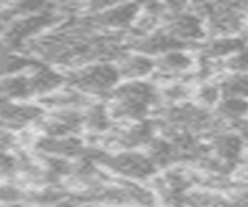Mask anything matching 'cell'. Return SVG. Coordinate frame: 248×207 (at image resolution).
Returning <instances> with one entry per match:
<instances>
[{
  "label": "cell",
  "instance_id": "cb8c5ba5",
  "mask_svg": "<svg viewBox=\"0 0 248 207\" xmlns=\"http://www.w3.org/2000/svg\"><path fill=\"white\" fill-rule=\"evenodd\" d=\"M223 69L230 73H245L247 70V50L237 52L223 59Z\"/></svg>",
  "mask_w": 248,
  "mask_h": 207
},
{
  "label": "cell",
  "instance_id": "83f0119b",
  "mask_svg": "<svg viewBox=\"0 0 248 207\" xmlns=\"http://www.w3.org/2000/svg\"><path fill=\"white\" fill-rule=\"evenodd\" d=\"M3 103V100H0V104H2Z\"/></svg>",
  "mask_w": 248,
  "mask_h": 207
},
{
  "label": "cell",
  "instance_id": "3957f363",
  "mask_svg": "<svg viewBox=\"0 0 248 207\" xmlns=\"http://www.w3.org/2000/svg\"><path fill=\"white\" fill-rule=\"evenodd\" d=\"M59 19L61 16L56 11L45 8L33 14H25L3 30V41L10 45V50H14V47H20L25 41L34 39L37 33L44 32Z\"/></svg>",
  "mask_w": 248,
  "mask_h": 207
},
{
  "label": "cell",
  "instance_id": "7a4b0ae2",
  "mask_svg": "<svg viewBox=\"0 0 248 207\" xmlns=\"http://www.w3.org/2000/svg\"><path fill=\"white\" fill-rule=\"evenodd\" d=\"M93 164L103 165L107 170L120 174L123 178H127L129 181L147 179L157 173V168L154 167L144 153L138 151H121L108 155L104 150H101Z\"/></svg>",
  "mask_w": 248,
  "mask_h": 207
},
{
  "label": "cell",
  "instance_id": "8992f818",
  "mask_svg": "<svg viewBox=\"0 0 248 207\" xmlns=\"http://www.w3.org/2000/svg\"><path fill=\"white\" fill-rule=\"evenodd\" d=\"M90 145H85L84 140L78 139L76 136L68 137H37L34 142V150L39 151V155L53 156L61 159H82L89 155Z\"/></svg>",
  "mask_w": 248,
  "mask_h": 207
},
{
  "label": "cell",
  "instance_id": "9a60e30c",
  "mask_svg": "<svg viewBox=\"0 0 248 207\" xmlns=\"http://www.w3.org/2000/svg\"><path fill=\"white\" fill-rule=\"evenodd\" d=\"M120 78H126L127 81H140L144 76H149L155 70V61L146 55H123L118 59L116 66Z\"/></svg>",
  "mask_w": 248,
  "mask_h": 207
},
{
  "label": "cell",
  "instance_id": "52a82bcc",
  "mask_svg": "<svg viewBox=\"0 0 248 207\" xmlns=\"http://www.w3.org/2000/svg\"><path fill=\"white\" fill-rule=\"evenodd\" d=\"M155 131H157L155 123L149 120L129 123L127 128L116 129L112 134H108L107 145L123 151H134L138 147H146L155 137Z\"/></svg>",
  "mask_w": 248,
  "mask_h": 207
},
{
  "label": "cell",
  "instance_id": "e0dca14e",
  "mask_svg": "<svg viewBox=\"0 0 248 207\" xmlns=\"http://www.w3.org/2000/svg\"><path fill=\"white\" fill-rule=\"evenodd\" d=\"M242 50H245V39H240L237 36L211 37L203 45V59L220 61Z\"/></svg>",
  "mask_w": 248,
  "mask_h": 207
},
{
  "label": "cell",
  "instance_id": "ffe728a7",
  "mask_svg": "<svg viewBox=\"0 0 248 207\" xmlns=\"http://www.w3.org/2000/svg\"><path fill=\"white\" fill-rule=\"evenodd\" d=\"M37 63V59L25 56L22 53H16L10 49L0 52V78L25 73L27 70H31Z\"/></svg>",
  "mask_w": 248,
  "mask_h": 207
},
{
  "label": "cell",
  "instance_id": "603a6c76",
  "mask_svg": "<svg viewBox=\"0 0 248 207\" xmlns=\"http://www.w3.org/2000/svg\"><path fill=\"white\" fill-rule=\"evenodd\" d=\"M194 97L197 100V103H196L197 106L208 109L220 102V90L216 83H202L197 87Z\"/></svg>",
  "mask_w": 248,
  "mask_h": 207
},
{
  "label": "cell",
  "instance_id": "2e32d148",
  "mask_svg": "<svg viewBox=\"0 0 248 207\" xmlns=\"http://www.w3.org/2000/svg\"><path fill=\"white\" fill-rule=\"evenodd\" d=\"M155 61V73L172 78L177 75H185L191 70L194 66V59L188 52L185 50H174L158 56Z\"/></svg>",
  "mask_w": 248,
  "mask_h": 207
},
{
  "label": "cell",
  "instance_id": "8fae6325",
  "mask_svg": "<svg viewBox=\"0 0 248 207\" xmlns=\"http://www.w3.org/2000/svg\"><path fill=\"white\" fill-rule=\"evenodd\" d=\"M188 45H185L182 42H178L174 37H170L166 34L163 30H155V32L141 36V37H135L134 42V49L140 55H146V56H161L165 53L174 52V50H185Z\"/></svg>",
  "mask_w": 248,
  "mask_h": 207
},
{
  "label": "cell",
  "instance_id": "9c48e42d",
  "mask_svg": "<svg viewBox=\"0 0 248 207\" xmlns=\"http://www.w3.org/2000/svg\"><path fill=\"white\" fill-rule=\"evenodd\" d=\"M98 14L92 17L95 28H126L135 22L140 14V5L135 3H120V5H108L104 10L96 11Z\"/></svg>",
  "mask_w": 248,
  "mask_h": 207
},
{
  "label": "cell",
  "instance_id": "6da1fadb",
  "mask_svg": "<svg viewBox=\"0 0 248 207\" xmlns=\"http://www.w3.org/2000/svg\"><path fill=\"white\" fill-rule=\"evenodd\" d=\"M68 87L87 97H108L118 86L120 75L112 63H92L64 73Z\"/></svg>",
  "mask_w": 248,
  "mask_h": 207
},
{
  "label": "cell",
  "instance_id": "30bf717a",
  "mask_svg": "<svg viewBox=\"0 0 248 207\" xmlns=\"http://www.w3.org/2000/svg\"><path fill=\"white\" fill-rule=\"evenodd\" d=\"M28 83H30L31 97L39 95L42 98L64 86L65 76L64 73L56 72L50 66H46L44 63H37L28 73Z\"/></svg>",
  "mask_w": 248,
  "mask_h": 207
},
{
  "label": "cell",
  "instance_id": "7c38bea8",
  "mask_svg": "<svg viewBox=\"0 0 248 207\" xmlns=\"http://www.w3.org/2000/svg\"><path fill=\"white\" fill-rule=\"evenodd\" d=\"M92 103L93 102H90V97L84 95L79 90L72 89V87L58 89L41 98V104L44 108H48L51 111H61V109L81 111V109H85Z\"/></svg>",
  "mask_w": 248,
  "mask_h": 207
},
{
  "label": "cell",
  "instance_id": "ba28073f",
  "mask_svg": "<svg viewBox=\"0 0 248 207\" xmlns=\"http://www.w3.org/2000/svg\"><path fill=\"white\" fill-rule=\"evenodd\" d=\"M44 116V109L36 104L19 102H3L0 104V128L6 131H19Z\"/></svg>",
  "mask_w": 248,
  "mask_h": 207
},
{
  "label": "cell",
  "instance_id": "5bb4252c",
  "mask_svg": "<svg viewBox=\"0 0 248 207\" xmlns=\"http://www.w3.org/2000/svg\"><path fill=\"white\" fill-rule=\"evenodd\" d=\"M211 155L225 162H239L244 151V139L236 133L219 131L213 134L211 145H208Z\"/></svg>",
  "mask_w": 248,
  "mask_h": 207
},
{
  "label": "cell",
  "instance_id": "d4e9b609",
  "mask_svg": "<svg viewBox=\"0 0 248 207\" xmlns=\"http://www.w3.org/2000/svg\"><path fill=\"white\" fill-rule=\"evenodd\" d=\"M17 170H19L17 156L0 151V176H2V178H8V176H13L14 173H17Z\"/></svg>",
  "mask_w": 248,
  "mask_h": 207
},
{
  "label": "cell",
  "instance_id": "4316f807",
  "mask_svg": "<svg viewBox=\"0 0 248 207\" xmlns=\"http://www.w3.org/2000/svg\"><path fill=\"white\" fill-rule=\"evenodd\" d=\"M85 207H99V206H85Z\"/></svg>",
  "mask_w": 248,
  "mask_h": 207
},
{
  "label": "cell",
  "instance_id": "5b68a950",
  "mask_svg": "<svg viewBox=\"0 0 248 207\" xmlns=\"http://www.w3.org/2000/svg\"><path fill=\"white\" fill-rule=\"evenodd\" d=\"M36 123L45 137L76 136L82 129V111H51L48 114H44Z\"/></svg>",
  "mask_w": 248,
  "mask_h": 207
},
{
  "label": "cell",
  "instance_id": "ac0fdd59",
  "mask_svg": "<svg viewBox=\"0 0 248 207\" xmlns=\"http://www.w3.org/2000/svg\"><path fill=\"white\" fill-rule=\"evenodd\" d=\"M82 128L93 136H103L112 129V120L108 117L106 104L92 103L82 112Z\"/></svg>",
  "mask_w": 248,
  "mask_h": 207
},
{
  "label": "cell",
  "instance_id": "44dd1931",
  "mask_svg": "<svg viewBox=\"0 0 248 207\" xmlns=\"http://www.w3.org/2000/svg\"><path fill=\"white\" fill-rule=\"evenodd\" d=\"M247 112V102L245 98H220V102L216 104V114L214 116L220 121H234L245 119Z\"/></svg>",
  "mask_w": 248,
  "mask_h": 207
},
{
  "label": "cell",
  "instance_id": "484cf974",
  "mask_svg": "<svg viewBox=\"0 0 248 207\" xmlns=\"http://www.w3.org/2000/svg\"><path fill=\"white\" fill-rule=\"evenodd\" d=\"M22 198H25V193L19 187L11 186V184H2L0 186V203L2 204L17 203Z\"/></svg>",
  "mask_w": 248,
  "mask_h": 207
},
{
  "label": "cell",
  "instance_id": "7402d4cb",
  "mask_svg": "<svg viewBox=\"0 0 248 207\" xmlns=\"http://www.w3.org/2000/svg\"><path fill=\"white\" fill-rule=\"evenodd\" d=\"M220 90V98H245L247 97V75L228 73L217 84Z\"/></svg>",
  "mask_w": 248,
  "mask_h": 207
},
{
  "label": "cell",
  "instance_id": "277c9868",
  "mask_svg": "<svg viewBox=\"0 0 248 207\" xmlns=\"http://www.w3.org/2000/svg\"><path fill=\"white\" fill-rule=\"evenodd\" d=\"M170 6H172V10L165 13L166 27L163 28V32L185 45H189L194 41L203 39L206 36L203 20L194 11L182 10L183 5Z\"/></svg>",
  "mask_w": 248,
  "mask_h": 207
},
{
  "label": "cell",
  "instance_id": "4fadbf2b",
  "mask_svg": "<svg viewBox=\"0 0 248 207\" xmlns=\"http://www.w3.org/2000/svg\"><path fill=\"white\" fill-rule=\"evenodd\" d=\"M147 159L157 168H168L177 162H183V155L172 142H169L165 137H154V139L146 145Z\"/></svg>",
  "mask_w": 248,
  "mask_h": 207
},
{
  "label": "cell",
  "instance_id": "d6986e66",
  "mask_svg": "<svg viewBox=\"0 0 248 207\" xmlns=\"http://www.w3.org/2000/svg\"><path fill=\"white\" fill-rule=\"evenodd\" d=\"M31 97L28 75H11L0 78V100L3 102H17Z\"/></svg>",
  "mask_w": 248,
  "mask_h": 207
}]
</instances>
